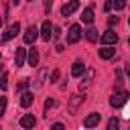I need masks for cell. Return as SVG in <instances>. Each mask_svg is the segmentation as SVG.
Listing matches in <instances>:
<instances>
[{
  "instance_id": "obj_25",
  "label": "cell",
  "mask_w": 130,
  "mask_h": 130,
  "mask_svg": "<svg viewBox=\"0 0 130 130\" xmlns=\"http://www.w3.org/2000/svg\"><path fill=\"white\" fill-rule=\"evenodd\" d=\"M112 6H114V0H106V6H104V8H106V12H110V10H112Z\"/></svg>"
},
{
  "instance_id": "obj_1",
  "label": "cell",
  "mask_w": 130,
  "mask_h": 130,
  "mask_svg": "<svg viewBox=\"0 0 130 130\" xmlns=\"http://www.w3.org/2000/svg\"><path fill=\"white\" fill-rule=\"evenodd\" d=\"M126 102H128V91H124V89H118V91L110 98V106H112V108H122Z\"/></svg>"
},
{
  "instance_id": "obj_2",
  "label": "cell",
  "mask_w": 130,
  "mask_h": 130,
  "mask_svg": "<svg viewBox=\"0 0 130 130\" xmlns=\"http://www.w3.org/2000/svg\"><path fill=\"white\" fill-rule=\"evenodd\" d=\"M81 24H71L69 26V32H67V43L69 45H75L79 39H81Z\"/></svg>"
},
{
  "instance_id": "obj_19",
  "label": "cell",
  "mask_w": 130,
  "mask_h": 130,
  "mask_svg": "<svg viewBox=\"0 0 130 130\" xmlns=\"http://www.w3.org/2000/svg\"><path fill=\"white\" fill-rule=\"evenodd\" d=\"M0 87H2V89L8 87V73H2V77H0Z\"/></svg>"
},
{
  "instance_id": "obj_5",
  "label": "cell",
  "mask_w": 130,
  "mask_h": 130,
  "mask_svg": "<svg viewBox=\"0 0 130 130\" xmlns=\"http://www.w3.org/2000/svg\"><path fill=\"white\" fill-rule=\"evenodd\" d=\"M102 43H104V45H110V47H112V45H116V43H118V35H116V32L112 30V28H108V30H106V32L102 35Z\"/></svg>"
},
{
  "instance_id": "obj_34",
  "label": "cell",
  "mask_w": 130,
  "mask_h": 130,
  "mask_svg": "<svg viewBox=\"0 0 130 130\" xmlns=\"http://www.w3.org/2000/svg\"><path fill=\"white\" fill-rule=\"evenodd\" d=\"M0 59H2V55H0Z\"/></svg>"
},
{
  "instance_id": "obj_26",
  "label": "cell",
  "mask_w": 130,
  "mask_h": 130,
  "mask_svg": "<svg viewBox=\"0 0 130 130\" xmlns=\"http://www.w3.org/2000/svg\"><path fill=\"white\" fill-rule=\"evenodd\" d=\"M116 85H122V73L120 71L116 73Z\"/></svg>"
},
{
  "instance_id": "obj_29",
  "label": "cell",
  "mask_w": 130,
  "mask_h": 130,
  "mask_svg": "<svg viewBox=\"0 0 130 130\" xmlns=\"http://www.w3.org/2000/svg\"><path fill=\"white\" fill-rule=\"evenodd\" d=\"M45 8H47V10H51V0H45Z\"/></svg>"
},
{
  "instance_id": "obj_22",
  "label": "cell",
  "mask_w": 130,
  "mask_h": 130,
  "mask_svg": "<svg viewBox=\"0 0 130 130\" xmlns=\"http://www.w3.org/2000/svg\"><path fill=\"white\" fill-rule=\"evenodd\" d=\"M59 75H61V73H59V69H55V71L51 73V77H49V79H51V81H57V79H59Z\"/></svg>"
},
{
  "instance_id": "obj_18",
  "label": "cell",
  "mask_w": 130,
  "mask_h": 130,
  "mask_svg": "<svg viewBox=\"0 0 130 130\" xmlns=\"http://www.w3.org/2000/svg\"><path fill=\"white\" fill-rule=\"evenodd\" d=\"M108 130H120V122H118V118H110V122H108Z\"/></svg>"
},
{
  "instance_id": "obj_3",
  "label": "cell",
  "mask_w": 130,
  "mask_h": 130,
  "mask_svg": "<svg viewBox=\"0 0 130 130\" xmlns=\"http://www.w3.org/2000/svg\"><path fill=\"white\" fill-rule=\"evenodd\" d=\"M77 8H79V0H69L67 4H63L61 14H63V16H71V14H73Z\"/></svg>"
},
{
  "instance_id": "obj_4",
  "label": "cell",
  "mask_w": 130,
  "mask_h": 130,
  "mask_svg": "<svg viewBox=\"0 0 130 130\" xmlns=\"http://www.w3.org/2000/svg\"><path fill=\"white\" fill-rule=\"evenodd\" d=\"M37 37H39V30H37L35 24H30V26L26 28V32H24V43H26V45H32V43L37 41Z\"/></svg>"
},
{
  "instance_id": "obj_30",
  "label": "cell",
  "mask_w": 130,
  "mask_h": 130,
  "mask_svg": "<svg viewBox=\"0 0 130 130\" xmlns=\"http://www.w3.org/2000/svg\"><path fill=\"white\" fill-rule=\"evenodd\" d=\"M126 75H128V77H130V65H128V67H126Z\"/></svg>"
},
{
  "instance_id": "obj_8",
  "label": "cell",
  "mask_w": 130,
  "mask_h": 130,
  "mask_svg": "<svg viewBox=\"0 0 130 130\" xmlns=\"http://www.w3.org/2000/svg\"><path fill=\"white\" fill-rule=\"evenodd\" d=\"M35 124H37V120H35V116H32V114H24V116L20 118V126H22L24 130L35 128Z\"/></svg>"
},
{
  "instance_id": "obj_13",
  "label": "cell",
  "mask_w": 130,
  "mask_h": 130,
  "mask_svg": "<svg viewBox=\"0 0 130 130\" xmlns=\"http://www.w3.org/2000/svg\"><path fill=\"white\" fill-rule=\"evenodd\" d=\"M26 59H28V65H37V63H39V51H37L35 47H32V49H28Z\"/></svg>"
},
{
  "instance_id": "obj_32",
  "label": "cell",
  "mask_w": 130,
  "mask_h": 130,
  "mask_svg": "<svg viewBox=\"0 0 130 130\" xmlns=\"http://www.w3.org/2000/svg\"><path fill=\"white\" fill-rule=\"evenodd\" d=\"M0 26H2V18H0Z\"/></svg>"
},
{
  "instance_id": "obj_17",
  "label": "cell",
  "mask_w": 130,
  "mask_h": 130,
  "mask_svg": "<svg viewBox=\"0 0 130 130\" xmlns=\"http://www.w3.org/2000/svg\"><path fill=\"white\" fill-rule=\"evenodd\" d=\"M85 39L91 41V43H95V41H98V30H95L93 26H89V28L85 30Z\"/></svg>"
},
{
  "instance_id": "obj_27",
  "label": "cell",
  "mask_w": 130,
  "mask_h": 130,
  "mask_svg": "<svg viewBox=\"0 0 130 130\" xmlns=\"http://www.w3.org/2000/svg\"><path fill=\"white\" fill-rule=\"evenodd\" d=\"M26 85H28V79H22V81H20V85H18V89H24Z\"/></svg>"
},
{
  "instance_id": "obj_24",
  "label": "cell",
  "mask_w": 130,
  "mask_h": 130,
  "mask_svg": "<svg viewBox=\"0 0 130 130\" xmlns=\"http://www.w3.org/2000/svg\"><path fill=\"white\" fill-rule=\"evenodd\" d=\"M51 130H65V126H63L61 122H57V124H53V126H51Z\"/></svg>"
},
{
  "instance_id": "obj_6",
  "label": "cell",
  "mask_w": 130,
  "mask_h": 130,
  "mask_svg": "<svg viewBox=\"0 0 130 130\" xmlns=\"http://www.w3.org/2000/svg\"><path fill=\"white\" fill-rule=\"evenodd\" d=\"M18 30H20V24L18 22H14V24H10V28L2 35V43H6V41H10V39H14L16 35H18Z\"/></svg>"
},
{
  "instance_id": "obj_20",
  "label": "cell",
  "mask_w": 130,
  "mask_h": 130,
  "mask_svg": "<svg viewBox=\"0 0 130 130\" xmlns=\"http://www.w3.org/2000/svg\"><path fill=\"white\" fill-rule=\"evenodd\" d=\"M124 6H126V0H114V8L116 10H122Z\"/></svg>"
},
{
  "instance_id": "obj_23",
  "label": "cell",
  "mask_w": 130,
  "mask_h": 130,
  "mask_svg": "<svg viewBox=\"0 0 130 130\" xmlns=\"http://www.w3.org/2000/svg\"><path fill=\"white\" fill-rule=\"evenodd\" d=\"M53 106H55V102L53 100H47L45 102V112H49V108H53Z\"/></svg>"
},
{
  "instance_id": "obj_28",
  "label": "cell",
  "mask_w": 130,
  "mask_h": 130,
  "mask_svg": "<svg viewBox=\"0 0 130 130\" xmlns=\"http://www.w3.org/2000/svg\"><path fill=\"white\" fill-rule=\"evenodd\" d=\"M118 22V16H110V24H116Z\"/></svg>"
},
{
  "instance_id": "obj_21",
  "label": "cell",
  "mask_w": 130,
  "mask_h": 130,
  "mask_svg": "<svg viewBox=\"0 0 130 130\" xmlns=\"http://www.w3.org/2000/svg\"><path fill=\"white\" fill-rule=\"evenodd\" d=\"M4 112H6V98L2 95V98H0V116H2Z\"/></svg>"
},
{
  "instance_id": "obj_12",
  "label": "cell",
  "mask_w": 130,
  "mask_h": 130,
  "mask_svg": "<svg viewBox=\"0 0 130 130\" xmlns=\"http://www.w3.org/2000/svg\"><path fill=\"white\" fill-rule=\"evenodd\" d=\"M81 102H83V95H73L71 102H69V108H67L69 114H75V112H77V106H79Z\"/></svg>"
},
{
  "instance_id": "obj_11",
  "label": "cell",
  "mask_w": 130,
  "mask_h": 130,
  "mask_svg": "<svg viewBox=\"0 0 130 130\" xmlns=\"http://www.w3.org/2000/svg\"><path fill=\"white\" fill-rule=\"evenodd\" d=\"M24 59H26V51L20 49V47H16V53H14V65L20 67V65L24 63Z\"/></svg>"
},
{
  "instance_id": "obj_15",
  "label": "cell",
  "mask_w": 130,
  "mask_h": 130,
  "mask_svg": "<svg viewBox=\"0 0 130 130\" xmlns=\"http://www.w3.org/2000/svg\"><path fill=\"white\" fill-rule=\"evenodd\" d=\"M81 22H87V24L93 22V10H91V8H85V10L81 12Z\"/></svg>"
},
{
  "instance_id": "obj_10",
  "label": "cell",
  "mask_w": 130,
  "mask_h": 130,
  "mask_svg": "<svg viewBox=\"0 0 130 130\" xmlns=\"http://www.w3.org/2000/svg\"><path fill=\"white\" fill-rule=\"evenodd\" d=\"M100 114H89V116H85V120H83V126L85 128H93V126H98V122H100Z\"/></svg>"
},
{
  "instance_id": "obj_9",
  "label": "cell",
  "mask_w": 130,
  "mask_h": 130,
  "mask_svg": "<svg viewBox=\"0 0 130 130\" xmlns=\"http://www.w3.org/2000/svg\"><path fill=\"white\" fill-rule=\"evenodd\" d=\"M83 69H85V63H83L81 59H77V61H73V67H71V75H73V77H79V75L83 73Z\"/></svg>"
},
{
  "instance_id": "obj_7",
  "label": "cell",
  "mask_w": 130,
  "mask_h": 130,
  "mask_svg": "<svg viewBox=\"0 0 130 130\" xmlns=\"http://www.w3.org/2000/svg\"><path fill=\"white\" fill-rule=\"evenodd\" d=\"M51 37H53V24H51L49 20H45L43 26H41V39H43V41H49Z\"/></svg>"
},
{
  "instance_id": "obj_31",
  "label": "cell",
  "mask_w": 130,
  "mask_h": 130,
  "mask_svg": "<svg viewBox=\"0 0 130 130\" xmlns=\"http://www.w3.org/2000/svg\"><path fill=\"white\" fill-rule=\"evenodd\" d=\"M18 2H20V0H12V4H14V6H16V4H18Z\"/></svg>"
},
{
  "instance_id": "obj_14",
  "label": "cell",
  "mask_w": 130,
  "mask_h": 130,
  "mask_svg": "<svg viewBox=\"0 0 130 130\" xmlns=\"http://www.w3.org/2000/svg\"><path fill=\"white\" fill-rule=\"evenodd\" d=\"M32 100H35V98H32L30 91H22V95H20V106H22V108H28V106L32 104Z\"/></svg>"
},
{
  "instance_id": "obj_33",
  "label": "cell",
  "mask_w": 130,
  "mask_h": 130,
  "mask_svg": "<svg viewBox=\"0 0 130 130\" xmlns=\"http://www.w3.org/2000/svg\"><path fill=\"white\" fill-rule=\"evenodd\" d=\"M128 45H130V39H128Z\"/></svg>"
},
{
  "instance_id": "obj_16",
  "label": "cell",
  "mask_w": 130,
  "mask_h": 130,
  "mask_svg": "<svg viewBox=\"0 0 130 130\" xmlns=\"http://www.w3.org/2000/svg\"><path fill=\"white\" fill-rule=\"evenodd\" d=\"M114 53H116V51H114L110 45H106L104 49H100V57H102V59H112V57H114Z\"/></svg>"
}]
</instances>
